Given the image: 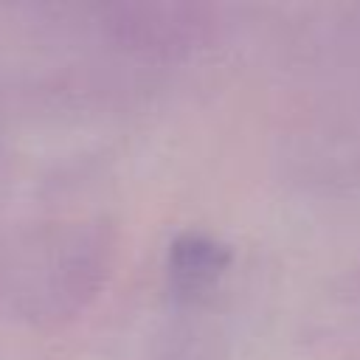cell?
I'll return each mask as SVG.
<instances>
[{
	"instance_id": "6da1fadb",
	"label": "cell",
	"mask_w": 360,
	"mask_h": 360,
	"mask_svg": "<svg viewBox=\"0 0 360 360\" xmlns=\"http://www.w3.org/2000/svg\"><path fill=\"white\" fill-rule=\"evenodd\" d=\"M177 256V267L183 276H205V273H217L225 262V250L222 245L205 239V236H186L177 242L174 248Z\"/></svg>"
}]
</instances>
